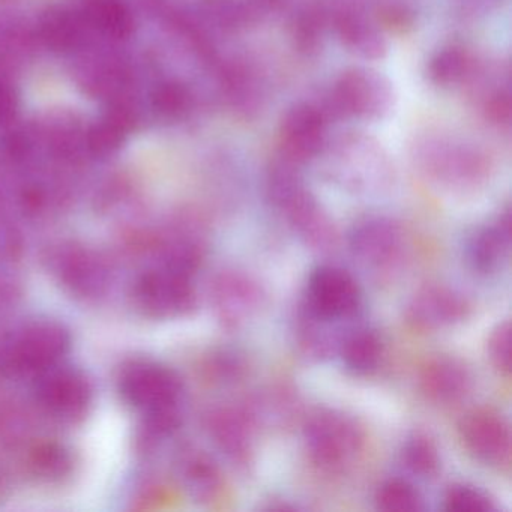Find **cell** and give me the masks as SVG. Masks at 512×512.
<instances>
[{"instance_id":"cell-23","label":"cell","mask_w":512,"mask_h":512,"mask_svg":"<svg viewBox=\"0 0 512 512\" xmlns=\"http://www.w3.org/2000/svg\"><path fill=\"white\" fill-rule=\"evenodd\" d=\"M29 473L46 484H59L74 472V455L67 446L55 440H41L26 455Z\"/></svg>"},{"instance_id":"cell-16","label":"cell","mask_w":512,"mask_h":512,"mask_svg":"<svg viewBox=\"0 0 512 512\" xmlns=\"http://www.w3.org/2000/svg\"><path fill=\"white\" fill-rule=\"evenodd\" d=\"M349 244L362 265L380 269L397 259L403 248V235L400 227L388 218H368L353 227Z\"/></svg>"},{"instance_id":"cell-12","label":"cell","mask_w":512,"mask_h":512,"mask_svg":"<svg viewBox=\"0 0 512 512\" xmlns=\"http://www.w3.org/2000/svg\"><path fill=\"white\" fill-rule=\"evenodd\" d=\"M328 116L316 104H293L280 124L281 157L298 166L320 157L328 142Z\"/></svg>"},{"instance_id":"cell-24","label":"cell","mask_w":512,"mask_h":512,"mask_svg":"<svg viewBox=\"0 0 512 512\" xmlns=\"http://www.w3.org/2000/svg\"><path fill=\"white\" fill-rule=\"evenodd\" d=\"M347 370L370 374L379 367L383 346L379 335L367 328H355L344 335L338 349Z\"/></svg>"},{"instance_id":"cell-20","label":"cell","mask_w":512,"mask_h":512,"mask_svg":"<svg viewBox=\"0 0 512 512\" xmlns=\"http://www.w3.org/2000/svg\"><path fill=\"white\" fill-rule=\"evenodd\" d=\"M511 247V215L503 212L491 226L476 230L467 241L466 257L479 274H493L508 260Z\"/></svg>"},{"instance_id":"cell-6","label":"cell","mask_w":512,"mask_h":512,"mask_svg":"<svg viewBox=\"0 0 512 512\" xmlns=\"http://www.w3.org/2000/svg\"><path fill=\"white\" fill-rule=\"evenodd\" d=\"M116 389L139 416L181 409L184 398L181 377L167 365L148 358L125 361L116 374Z\"/></svg>"},{"instance_id":"cell-21","label":"cell","mask_w":512,"mask_h":512,"mask_svg":"<svg viewBox=\"0 0 512 512\" xmlns=\"http://www.w3.org/2000/svg\"><path fill=\"white\" fill-rule=\"evenodd\" d=\"M208 431L217 448L235 464H247L251 455V425L244 413L217 409L208 416Z\"/></svg>"},{"instance_id":"cell-36","label":"cell","mask_w":512,"mask_h":512,"mask_svg":"<svg viewBox=\"0 0 512 512\" xmlns=\"http://www.w3.org/2000/svg\"><path fill=\"white\" fill-rule=\"evenodd\" d=\"M17 97L13 86L0 77V124L10 122L16 115Z\"/></svg>"},{"instance_id":"cell-13","label":"cell","mask_w":512,"mask_h":512,"mask_svg":"<svg viewBox=\"0 0 512 512\" xmlns=\"http://www.w3.org/2000/svg\"><path fill=\"white\" fill-rule=\"evenodd\" d=\"M461 437L482 463L502 467L511 458V430L505 418L491 410H475L463 419Z\"/></svg>"},{"instance_id":"cell-22","label":"cell","mask_w":512,"mask_h":512,"mask_svg":"<svg viewBox=\"0 0 512 512\" xmlns=\"http://www.w3.org/2000/svg\"><path fill=\"white\" fill-rule=\"evenodd\" d=\"M178 473L191 499L211 503L220 496L223 478L215 461L199 449H184L178 458Z\"/></svg>"},{"instance_id":"cell-32","label":"cell","mask_w":512,"mask_h":512,"mask_svg":"<svg viewBox=\"0 0 512 512\" xmlns=\"http://www.w3.org/2000/svg\"><path fill=\"white\" fill-rule=\"evenodd\" d=\"M152 104L163 118L176 121V119L184 118L190 112L193 97H191L187 86L182 83L167 82L155 89L154 95H152Z\"/></svg>"},{"instance_id":"cell-18","label":"cell","mask_w":512,"mask_h":512,"mask_svg":"<svg viewBox=\"0 0 512 512\" xmlns=\"http://www.w3.org/2000/svg\"><path fill=\"white\" fill-rule=\"evenodd\" d=\"M221 88L230 109L241 118H256L268 100L265 77L247 61H232L221 68Z\"/></svg>"},{"instance_id":"cell-35","label":"cell","mask_w":512,"mask_h":512,"mask_svg":"<svg viewBox=\"0 0 512 512\" xmlns=\"http://www.w3.org/2000/svg\"><path fill=\"white\" fill-rule=\"evenodd\" d=\"M506 0H451L452 7L467 19L490 16L503 7Z\"/></svg>"},{"instance_id":"cell-15","label":"cell","mask_w":512,"mask_h":512,"mask_svg":"<svg viewBox=\"0 0 512 512\" xmlns=\"http://www.w3.org/2000/svg\"><path fill=\"white\" fill-rule=\"evenodd\" d=\"M466 299L445 286H427L419 290L407 305L406 317L419 331H439L466 319Z\"/></svg>"},{"instance_id":"cell-29","label":"cell","mask_w":512,"mask_h":512,"mask_svg":"<svg viewBox=\"0 0 512 512\" xmlns=\"http://www.w3.org/2000/svg\"><path fill=\"white\" fill-rule=\"evenodd\" d=\"M328 23V14L319 5L302 8L292 23V37L296 49L307 56L319 53L325 41Z\"/></svg>"},{"instance_id":"cell-34","label":"cell","mask_w":512,"mask_h":512,"mask_svg":"<svg viewBox=\"0 0 512 512\" xmlns=\"http://www.w3.org/2000/svg\"><path fill=\"white\" fill-rule=\"evenodd\" d=\"M488 355L497 370L508 374L511 371V328L509 323H500L490 340H488Z\"/></svg>"},{"instance_id":"cell-8","label":"cell","mask_w":512,"mask_h":512,"mask_svg":"<svg viewBox=\"0 0 512 512\" xmlns=\"http://www.w3.org/2000/svg\"><path fill=\"white\" fill-rule=\"evenodd\" d=\"M134 307L155 320L178 319L196 308L193 275L152 263L131 284Z\"/></svg>"},{"instance_id":"cell-31","label":"cell","mask_w":512,"mask_h":512,"mask_svg":"<svg viewBox=\"0 0 512 512\" xmlns=\"http://www.w3.org/2000/svg\"><path fill=\"white\" fill-rule=\"evenodd\" d=\"M403 463L413 475L431 478L439 472V451L430 437L415 433L404 443Z\"/></svg>"},{"instance_id":"cell-11","label":"cell","mask_w":512,"mask_h":512,"mask_svg":"<svg viewBox=\"0 0 512 512\" xmlns=\"http://www.w3.org/2000/svg\"><path fill=\"white\" fill-rule=\"evenodd\" d=\"M362 293L355 278L337 266H320L308 280L305 310L335 322H349L361 308Z\"/></svg>"},{"instance_id":"cell-7","label":"cell","mask_w":512,"mask_h":512,"mask_svg":"<svg viewBox=\"0 0 512 512\" xmlns=\"http://www.w3.org/2000/svg\"><path fill=\"white\" fill-rule=\"evenodd\" d=\"M32 394L41 413L62 425L85 421L94 404V386L88 374L65 362L35 376Z\"/></svg>"},{"instance_id":"cell-1","label":"cell","mask_w":512,"mask_h":512,"mask_svg":"<svg viewBox=\"0 0 512 512\" xmlns=\"http://www.w3.org/2000/svg\"><path fill=\"white\" fill-rule=\"evenodd\" d=\"M413 149L421 172L443 190L473 193L490 179L491 158L470 140L449 134H425Z\"/></svg>"},{"instance_id":"cell-5","label":"cell","mask_w":512,"mask_h":512,"mask_svg":"<svg viewBox=\"0 0 512 512\" xmlns=\"http://www.w3.org/2000/svg\"><path fill=\"white\" fill-rule=\"evenodd\" d=\"M43 265L64 292L80 301H100L112 287L109 259L85 242L62 239L47 245Z\"/></svg>"},{"instance_id":"cell-17","label":"cell","mask_w":512,"mask_h":512,"mask_svg":"<svg viewBox=\"0 0 512 512\" xmlns=\"http://www.w3.org/2000/svg\"><path fill=\"white\" fill-rule=\"evenodd\" d=\"M332 28L343 46L365 61H380L388 55V41L376 20L355 7L338 8Z\"/></svg>"},{"instance_id":"cell-30","label":"cell","mask_w":512,"mask_h":512,"mask_svg":"<svg viewBox=\"0 0 512 512\" xmlns=\"http://www.w3.org/2000/svg\"><path fill=\"white\" fill-rule=\"evenodd\" d=\"M377 508L388 512L424 511L421 493L404 479H389L380 485L376 494Z\"/></svg>"},{"instance_id":"cell-4","label":"cell","mask_w":512,"mask_h":512,"mask_svg":"<svg viewBox=\"0 0 512 512\" xmlns=\"http://www.w3.org/2000/svg\"><path fill=\"white\" fill-rule=\"evenodd\" d=\"M71 332L52 319H35L0 338V371L13 377H31L65 362L71 350Z\"/></svg>"},{"instance_id":"cell-27","label":"cell","mask_w":512,"mask_h":512,"mask_svg":"<svg viewBox=\"0 0 512 512\" xmlns=\"http://www.w3.org/2000/svg\"><path fill=\"white\" fill-rule=\"evenodd\" d=\"M134 118L127 107L115 106L104 121L94 125L86 136V146L94 157H107L121 148L130 133Z\"/></svg>"},{"instance_id":"cell-14","label":"cell","mask_w":512,"mask_h":512,"mask_svg":"<svg viewBox=\"0 0 512 512\" xmlns=\"http://www.w3.org/2000/svg\"><path fill=\"white\" fill-rule=\"evenodd\" d=\"M211 299L218 319L227 328H239L256 316L263 296L257 283L247 275L223 272L212 284Z\"/></svg>"},{"instance_id":"cell-19","label":"cell","mask_w":512,"mask_h":512,"mask_svg":"<svg viewBox=\"0 0 512 512\" xmlns=\"http://www.w3.org/2000/svg\"><path fill=\"white\" fill-rule=\"evenodd\" d=\"M421 388L433 403L455 404L469 394L472 377L458 359L440 356L422 368Z\"/></svg>"},{"instance_id":"cell-2","label":"cell","mask_w":512,"mask_h":512,"mask_svg":"<svg viewBox=\"0 0 512 512\" xmlns=\"http://www.w3.org/2000/svg\"><path fill=\"white\" fill-rule=\"evenodd\" d=\"M268 196L308 247L317 251H328L334 247L332 221L313 193L305 187L301 166L278 157L269 170Z\"/></svg>"},{"instance_id":"cell-3","label":"cell","mask_w":512,"mask_h":512,"mask_svg":"<svg viewBox=\"0 0 512 512\" xmlns=\"http://www.w3.org/2000/svg\"><path fill=\"white\" fill-rule=\"evenodd\" d=\"M319 158L329 178L347 190L376 191L391 182L392 161L382 143L364 131H344L329 137Z\"/></svg>"},{"instance_id":"cell-10","label":"cell","mask_w":512,"mask_h":512,"mask_svg":"<svg viewBox=\"0 0 512 512\" xmlns=\"http://www.w3.org/2000/svg\"><path fill=\"white\" fill-rule=\"evenodd\" d=\"M395 98L394 85L385 74L373 68L355 67L341 73L329 100L335 115L379 122L391 115Z\"/></svg>"},{"instance_id":"cell-33","label":"cell","mask_w":512,"mask_h":512,"mask_svg":"<svg viewBox=\"0 0 512 512\" xmlns=\"http://www.w3.org/2000/svg\"><path fill=\"white\" fill-rule=\"evenodd\" d=\"M446 511L455 512H494L496 503L484 491L467 484L451 485L445 494Z\"/></svg>"},{"instance_id":"cell-37","label":"cell","mask_w":512,"mask_h":512,"mask_svg":"<svg viewBox=\"0 0 512 512\" xmlns=\"http://www.w3.org/2000/svg\"><path fill=\"white\" fill-rule=\"evenodd\" d=\"M380 16H382L383 22L386 25H394V28H406V26L412 25V13L401 7L389 5V7L382 11Z\"/></svg>"},{"instance_id":"cell-26","label":"cell","mask_w":512,"mask_h":512,"mask_svg":"<svg viewBox=\"0 0 512 512\" xmlns=\"http://www.w3.org/2000/svg\"><path fill=\"white\" fill-rule=\"evenodd\" d=\"M472 55L461 46H445L428 62V77L439 88L464 85L475 70Z\"/></svg>"},{"instance_id":"cell-9","label":"cell","mask_w":512,"mask_h":512,"mask_svg":"<svg viewBox=\"0 0 512 512\" xmlns=\"http://www.w3.org/2000/svg\"><path fill=\"white\" fill-rule=\"evenodd\" d=\"M304 437L311 460L326 472H343L352 466L364 446V434L355 419L338 410L314 413Z\"/></svg>"},{"instance_id":"cell-25","label":"cell","mask_w":512,"mask_h":512,"mask_svg":"<svg viewBox=\"0 0 512 512\" xmlns=\"http://www.w3.org/2000/svg\"><path fill=\"white\" fill-rule=\"evenodd\" d=\"M83 19L113 40L130 37L134 28L131 11L122 0H85Z\"/></svg>"},{"instance_id":"cell-28","label":"cell","mask_w":512,"mask_h":512,"mask_svg":"<svg viewBox=\"0 0 512 512\" xmlns=\"http://www.w3.org/2000/svg\"><path fill=\"white\" fill-rule=\"evenodd\" d=\"M83 22L85 19H80L77 14L61 10V8L49 11L41 20V38L52 49H74L82 41Z\"/></svg>"}]
</instances>
